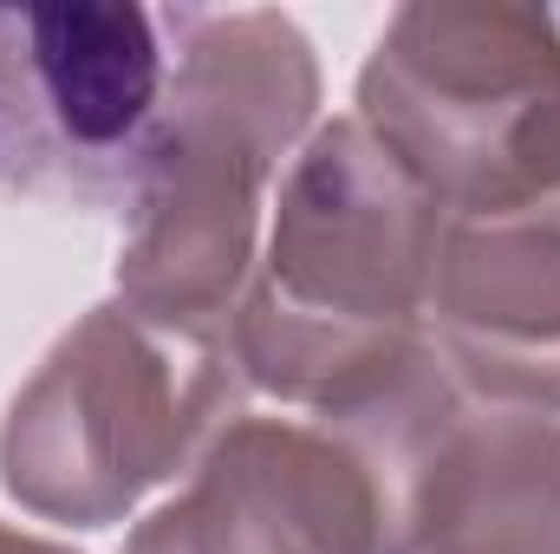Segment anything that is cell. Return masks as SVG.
Here are the masks:
<instances>
[{
	"instance_id": "cell-10",
	"label": "cell",
	"mask_w": 560,
	"mask_h": 554,
	"mask_svg": "<svg viewBox=\"0 0 560 554\" xmlns=\"http://www.w3.org/2000/svg\"><path fill=\"white\" fill-rule=\"evenodd\" d=\"M522 209L560 216V99L548 105V118H541V138H535L528 170H522V203H515L509 216H522Z\"/></svg>"
},
{
	"instance_id": "cell-6",
	"label": "cell",
	"mask_w": 560,
	"mask_h": 554,
	"mask_svg": "<svg viewBox=\"0 0 560 554\" xmlns=\"http://www.w3.org/2000/svg\"><path fill=\"white\" fill-rule=\"evenodd\" d=\"M33 79L52 138V189L92 209H131L170 99L163 13L131 0H66L26 7Z\"/></svg>"
},
{
	"instance_id": "cell-7",
	"label": "cell",
	"mask_w": 560,
	"mask_h": 554,
	"mask_svg": "<svg viewBox=\"0 0 560 554\" xmlns=\"http://www.w3.org/2000/svg\"><path fill=\"white\" fill-rule=\"evenodd\" d=\"M430 320V346L476 399L560 412V216H450Z\"/></svg>"
},
{
	"instance_id": "cell-11",
	"label": "cell",
	"mask_w": 560,
	"mask_h": 554,
	"mask_svg": "<svg viewBox=\"0 0 560 554\" xmlns=\"http://www.w3.org/2000/svg\"><path fill=\"white\" fill-rule=\"evenodd\" d=\"M0 554H66V549H52V542H26V535H7V529H0Z\"/></svg>"
},
{
	"instance_id": "cell-3",
	"label": "cell",
	"mask_w": 560,
	"mask_h": 554,
	"mask_svg": "<svg viewBox=\"0 0 560 554\" xmlns=\"http://www.w3.org/2000/svg\"><path fill=\"white\" fill-rule=\"evenodd\" d=\"M235 392L242 366L229 346H189L125 307H98L13 399L0 476L39 516L112 522L196 450Z\"/></svg>"
},
{
	"instance_id": "cell-5",
	"label": "cell",
	"mask_w": 560,
	"mask_h": 554,
	"mask_svg": "<svg viewBox=\"0 0 560 554\" xmlns=\"http://www.w3.org/2000/svg\"><path fill=\"white\" fill-rule=\"evenodd\" d=\"M125 554H392V516L332 430L242 417Z\"/></svg>"
},
{
	"instance_id": "cell-4",
	"label": "cell",
	"mask_w": 560,
	"mask_h": 554,
	"mask_svg": "<svg viewBox=\"0 0 560 554\" xmlns=\"http://www.w3.org/2000/svg\"><path fill=\"white\" fill-rule=\"evenodd\" d=\"M560 99V20L509 0L398 7L359 79V125L450 216H509Z\"/></svg>"
},
{
	"instance_id": "cell-9",
	"label": "cell",
	"mask_w": 560,
	"mask_h": 554,
	"mask_svg": "<svg viewBox=\"0 0 560 554\" xmlns=\"http://www.w3.org/2000/svg\"><path fill=\"white\" fill-rule=\"evenodd\" d=\"M0 189H52V138L39 112L26 7H0Z\"/></svg>"
},
{
	"instance_id": "cell-1",
	"label": "cell",
	"mask_w": 560,
	"mask_h": 554,
	"mask_svg": "<svg viewBox=\"0 0 560 554\" xmlns=\"http://www.w3.org/2000/svg\"><path fill=\"white\" fill-rule=\"evenodd\" d=\"M163 39L170 99L125 209L118 293L170 339L229 346L261 189L313 118L319 72L306 33L268 7H163Z\"/></svg>"
},
{
	"instance_id": "cell-2",
	"label": "cell",
	"mask_w": 560,
	"mask_h": 554,
	"mask_svg": "<svg viewBox=\"0 0 560 554\" xmlns=\"http://www.w3.org/2000/svg\"><path fill=\"white\" fill-rule=\"evenodd\" d=\"M443 222L450 209L359 118L313 131L280 189L268 268L235 307L242 379L326 412L398 366L430 313Z\"/></svg>"
},
{
	"instance_id": "cell-8",
	"label": "cell",
	"mask_w": 560,
	"mask_h": 554,
	"mask_svg": "<svg viewBox=\"0 0 560 554\" xmlns=\"http://www.w3.org/2000/svg\"><path fill=\"white\" fill-rule=\"evenodd\" d=\"M398 554H560L555 412L469 392L405 476Z\"/></svg>"
}]
</instances>
